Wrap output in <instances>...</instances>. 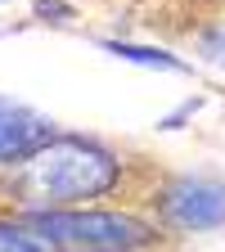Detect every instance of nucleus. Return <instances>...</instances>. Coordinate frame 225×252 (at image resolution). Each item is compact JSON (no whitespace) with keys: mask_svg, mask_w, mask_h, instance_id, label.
Instances as JSON below:
<instances>
[{"mask_svg":"<svg viewBox=\"0 0 225 252\" xmlns=\"http://www.w3.org/2000/svg\"><path fill=\"white\" fill-rule=\"evenodd\" d=\"M126 185V158L77 131H59L36 144L9 171H0V212L9 216H41V212H68L95 207L113 198Z\"/></svg>","mask_w":225,"mask_h":252,"instance_id":"obj_1","label":"nucleus"},{"mask_svg":"<svg viewBox=\"0 0 225 252\" xmlns=\"http://www.w3.org/2000/svg\"><path fill=\"white\" fill-rule=\"evenodd\" d=\"M63 252H153L162 243V225L135 207H68L27 216Z\"/></svg>","mask_w":225,"mask_h":252,"instance_id":"obj_2","label":"nucleus"},{"mask_svg":"<svg viewBox=\"0 0 225 252\" xmlns=\"http://www.w3.org/2000/svg\"><path fill=\"white\" fill-rule=\"evenodd\" d=\"M153 220L171 234H207L225 230V180L207 171L167 176L153 189Z\"/></svg>","mask_w":225,"mask_h":252,"instance_id":"obj_3","label":"nucleus"},{"mask_svg":"<svg viewBox=\"0 0 225 252\" xmlns=\"http://www.w3.org/2000/svg\"><path fill=\"white\" fill-rule=\"evenodd\" d=\"M50 135H59V122L27 108L9 94H0V171H9L18 158H27L36 144H45Z\"/></svg>","mask_w":225,"mask_h":252,"instance_id":"obj_4","label":"nucleus"},{"mask_svg":"<svg viewBox=\"0 0 225 252\" xmlns=\"http://www.w3.org/2000/svg\"><path fill=\"white\" fill-rule=\"evenodd\" d=\"M99 50H108L113 59L122 63H140V68H158V72H189V63L162 45H140V41H122V36H108L99 41Z\"/></svg>","mask_w":225,"mask_h":252,"instance_id":"obj_5","label":"nucleus"},{"mask_svg":"<svg viewBox=\"0 0 225 252\" xmlns=\"http://www.w3.org/2000/svg\"><path fill=\"white\" fill-rule=\"evenodd\" d=\"M0 252H63L59 243H50L32 220L0 212Z\"/></svg>","mask_w":225,"mask_h":252,"instance_id":"obj_6","label":"nucleus"},{"mask_svg":"<svg viewBox=\"0 0 225 252\" xmlns=\"http://www.w3.org/2000/svg\"><path fill=\"white\" fill-rule=\"evenodd\" d=\"M194 54L212 68H225V18L221 23H207L198 36H194Z\"/></svg>","mask_w":225,"mask_h":252,"instance_id":"obj_7","label":"nucleus"},{"mask_svg":"<svg viewBox=\"0 0 225 252\" xmlns=\"http://www.w3.org/2000/svg\"><path fill=\"white\" fill-rule=\"evenodd\" d=\"M32 9H36L41 23H68L72 18V9L63 5V0H32Z\"/></svg>","mask_w":225,"mask_h":252,"instance_id":"obj_8","label":"nucleus"},{"mask_svg":"<svg viewBox=\"0 0 225 252\" xmlns=\"http://www.w3.org/2000/svg\"><path fill=\"white\" fill-rule=\"evenodd\" d=\"M198 108H203V99H185V104H180V108H176V113H167V117H162V122H158V131H180V126H185V122H189V117H194V113H198Z\"/></svg>","mask_w":225,"mask_h":252,"instance_id":"obj_9","label":"nucleus"}]
</instances>
